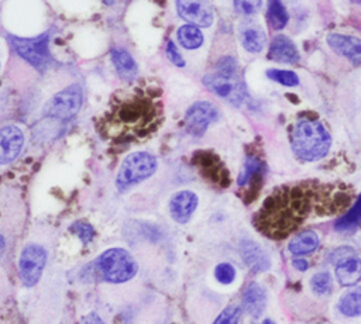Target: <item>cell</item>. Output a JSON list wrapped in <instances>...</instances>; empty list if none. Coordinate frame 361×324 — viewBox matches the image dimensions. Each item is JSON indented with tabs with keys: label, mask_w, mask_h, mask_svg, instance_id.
I'll use <instances>...</instances> for the list:
<instances>
[{
	"label": "cell",
	"mask_w": 361,
	"mask_h": 324,
	"mask_svg": "<svg viewBox=\"0 0 361 324\" xmlns=\"http://www.w3.org/2000/svg\"><path fill=\"white\" fill-rule=\"evenodd\" d=\"M353 199L354 190L343 183L306 179L283 185L265 199L254 217V224L265 237L282 239L296 231L312 214L345 213Z\"/></svg>",
	"instance_id": "obj_1"
},
{
	"label": "cell",
	"mask_w": 361,
	"mask_h": 324,
	"mask_svg": "<svg viewBox=\"0 0 361 324\" xmlns=\"http://www.w3.org/2000/svg\"><path fill=\"white\" fill-rule=\"evenodd\" d=\"M290 145L293 154L306 162L323 158L331 145V137L327 128L310 118L299 120L290 132Z\"/></svg>",
	"instance_id": "obj_2"
},
{
	"label": "cell",
	"mask_w": 361,
	"mask_h": 324,
	"mask_svg": "<svg viewBox=\"0 0 361 324\" xmlns=\"http://www.w3.org/2000/svg\"><path fill=\"white\" fill-rule=\"evenodd\" d=\"M203 83L209 90L233 104H240L245 99V87L237 73V63L233 58H223L216 70L203 77Z\"/></svg>",
	"instance_id": "obj_3"
},
{
	"label": "cell",
	"mask_w": 361,
	"mask_h": 324,
	"mask_svg": "<svg viewBox=\"0 0 361 324\" xmlns=\"http://www.w3.org/2000/svg\"><path fill=\"white\" fill-rule=\"evenodd\" d=\"M96 266L106 282L124 283L133 279L138 270L135 259L123 248H110L96 261Z\"/></svg>",
	"instance_id": "obj_4"
},
{
	"label": "cell",
	"mask_w": 361,
	"mask_h": 324,
	"mask_svg": "<svg viewBox=\"0 0 361 324\" xmlns=\"http://www.w3.org/2000/svg\"><path fill=\"white\" fill-rule=\"evenodd\" d=\"M157 169V159L148 152H134L128 155L117 173L116 185L120 190H124L147 177H149Z\"/></svg>",
	"instance_id": "obj_5"
},
{
	"label": "cell",
	"mask_w": 361,
	"mask_h": 324,
	"mask_svg": "<svg viewBox=\"0 0 361 324\" xmlns=\"http://www.w3.org/2000/svg\"><path fill=\"white\" fill-rule=\"evenodd\" d=\"M83 101V93L79 85H72L54 94L44 106V116L66 120L73 117Z\"/></svg>",
	"instance_id": "obj_6"
},
{
	"label": "cell",
	"mask_w": 361,
	"mask_h": 324,
	"mask_svg": "<svg viewBox=\"0 0 361 324\" xmlns=\"http://www.w3.org/2000/svg\"><path fill=\"white\" fill-rule=\"evenodd\" d=\"M336 265V278L341 286H353L361 279V258L350 247H341L331 255Z\"/></svg>",
	"instance_id": "obj_7"
},
{
	"label": "cell",
	"mask_w": 361,
	"mask_h": 324,
	"mask_svg": "<svg viewBox=\"0 0 361 324\" xmlns=\"http://www.w3.org/2000/svg\"><path fill=\"white\" fill-rule=\"evenodd\" d=\"M45 262L47 254L44 248L37 244H28L23 249L18 261V273L21 282L28 287L37 285L42 275Z\"/></svg>",
	"instance_id": "obj_8"
},
{
	"label": "cell",
	"mask_w": 361,
	"mask_h": 324,
	"mask_svg": "<svg viewBox=\"0 0 361 324\" xmlns=\"http://www.w3.org/2000/svg\"><path fill=\"white\" fill-rule=\"evenodd\" d=\"M17 54L37 69H44L48 63V34L35 38H11Z\"/></svg>",
	"instance_id": "obj_9"
},
{
	"label": "cell",
	"mask_w": 361,
	"mask_h": 324,
	"mask_svg": "<svg viewBox=\"0 0 361 324\" xmlns=\"http://www.w3.org/2000/svg\"><path fill=\"white\" fill-rule=\"evenodd\" d=\"M219 117L217 107L210 101H197L192 104L186 114H185V123L189 132L193 135H202L210 123L216 121Z\"/></svg>",
	"instance_id": "obj_10"
},
{
	"label": "cell",
	"mask_w": 361,
	"mask_h": 324,
	"mask_svg": "<svg viewBox=\"0 0 361 324\" xmlns=\"http://www.w3.org/2000/svg\"><path fill=\"white\" fill-rule=\"evenodd\" d=\"M24 137L18 127L6 125L0 130V165L13 162L23 148Z\"/></svg>",
	"instance_id": "obj_11"
},
{
	"label": "cell",
	"mask_w": 361,
	"mask_h": 324,
	"mask_svg": "<svg viewBox=\"0 0 361 324\" xmlns=\"http://www.w3.org/2000/svg\"><path fill=\"white\" fill-rule=\"evenodd\" d=\"M176 7L178 14L195 27H209L213 23L212 10L202 1L179 0L176 1Z\"/></svg>",
	"instance_id": "obj_12"
},
{
	"label": "cell",
	"mask_w": 361,
	"mask_h": 324,
	"mask_svg": "<svg viewBox=\"0 0 361 324\" xmlns=\"http://www.w3.org/2000/svg\"><path fill=\"white\" fill-rule=\"evenodd\" d=\"M197 196L190 190H180L175 193L169 201L172 218L179 224L188 223L197 207Z\"/></svg>",
	"instance_id": "obj_13"
},
{
	"label": "cell",
	"mask_w": 361,
	"mask_h": 324,
	"mask_svg": "<svg viewBox=\"0 0 361 324\" xmlns=\"http://www.w3.org/2000/svg\"><path fill=\"white\" fill-rule=\"evenodd\" d=\"M329 46L338 55L350 59L354 65L361 63V39L351 35L330 34L327 37Z\"/></svg>",
	"instance_id": "obj_14"
},
{
	"label": "cell",
	"mask_w": 361,
	"mask_h": 324,
	"mask_svg": "<svg viewBox=\"0 0 361 324\" xmlns=\"http://www.w3.org/2000/svg\"><path fill=\"white\" fill-rule=\"evenodd\" d=\"M240 254L245 262V265L254 272H265L271 268V261L268 254L254 241L244 239L240 242Z\"/></svg>",
	"instance_id": "obj_15"
},
{
	"label": "cell",
	"mask_w": 361,
	"mask_h": 324,
	"mask_svg": "<svg viewBox=\"0 0 361 324\" xmlns=\"http://www.w3.org/2000/svg\"><path fill=\"white\" fill-rule=\"evenodd\" d=\"M268 58L276 62H285V63H295L299 59V52L293 42L285 37L278 35L272 39L268 51Z\"/></svg>",
	"instance_id": "obj_16"
},
{
	"label": "cell",
	"mask_w": 361,
	"mask_h": 324,
	"mask_svg": "<svg viewBox=\"0 0 361 324\" xmlns=\"http://www.w3.org/2000/svg\"><path fill=\"white\" fill-rule=\"evenodd\" d=\"M199 156V165L200 169L203 170L204 176L212 180L219 183L220 186H227L228 185V175L223 163L219 161V158L213 154L209 152H202L197 155Z\"/></svg>",
	"instance_id": "obj_17"
},
{
	"label": "cell",
	"mask_w": 361,
	"mask_h": 324,
	"mask_svg": "<svg viewBox=\"0 0 361 324\" xmlns=\"http://www.w3.org/2000/svg\"><path fill=\"white\" fill-rule=\"evenodd\" d=\"M267 306V292L258 283H251L243 294V309L252 317H258Z\"/></svg>",
	"instance_id": "obj_18"
},
{
	"label": "cell",
	"mask_w": 361,
	"mask_h": 324,
	"mask_svg": "<svg viewBox=\"0 0 361 324\" xmlns=\"http://www.w3.org/2000/svg\"><path fill=\"white\" fill-rule=\"evenodd\" d=\"M319 244H320L319 235L314 231L307 230V231H303V232L295 235L290 239L288 248L293 255H306V254H310L314 249H317Z\"/></svg>",
	"instance_id": "obj_19"
},
{
	"label": "cell",
	"mask_w": 361,
	"mask_h": 324,
	"mask_svg": "<svg viewBox=\"0 0 361 324\" xmlns=\"http://www.w3.org/2000/svg\"><path fill=\"white\" fill-rule=\"evenodd\" d=\"M111 61L117 69V72L126 77L130 79L137 72V63L133 59V56L124 51V49H113L111 51Z\"/></svg>",
	"instance_id": "obj_20"
},
{
	"label": "cell",
	"mask_w": 361,
	"mask_h": 324,
	"mask_svg": "<svg viewBox=\"0 0 361 324\" xmlns=\"http://www.w3.org/2000/svg\"><path fill=\"white\" fill-rule=\"evenodd\" d=\"M338 309L347 317H358L361 314V287L344 293L338 301Z\"/></svg>",
	"instance_id": "obj_21"
},
{
	"label": "cell",
	"mask_w": 361,
	"mask_h": 324,
	"mask_svg": "<svg viewBox=\"0 0 361 324\" xmlns=\"http://www.w3.org/2000/svg\"><path fill=\"white\" fill-rule=\"evenodd\" d=\"M241 44L248 52H261L265 45V34L257 27H247L241 31Z\"/></svg>",
	"instance_id": "obj_22"
},
{
	"label": "cell",
	"mask_w": 361,
	"mask_h": 324,
	"mask_svg": "<svg viewBox=\"0 0 361 324\" xmlns=\"http://www.w3.org/2000/svg\"><path fill=\"white\" fill-rule=\"evenodd\" d=\"M178 41L186 49H196L203 44V34L197 27L186 24L178 30Z\"/></svg>",
	"instance_id": "obj_23"
},
{
	"label": "cell",
	"mask_w": 361,
	"mask_h": 324,
	"mask_svg": "<svg viewBox=\"0 0 361 324\" xmlns=\"http://www.w3.org/2000/svg\"><path fill=\"white\" fill-rule=\"evenodd\" d=\"M267 20L274 30H282L288 23V13L283 7V4L278 0H274L269 3Z\"/></svg>",
	"instance_id": "obj_24"
},
{
	"label": "cell",
	"mask_w": 361,
	"mask_h": 324,
	"mask_svg": "<svg viewBox=\"0 0 361 324\" xmlns=\"http://www.w3.org/2000/svg\"><path fill=\"white\" fill-rule=\"evenodd\" d=\"M358 223H361V194L355 201V204L336 221L334 228L338 231H344L357 225Z\"/></svg>",
	"instance_id": "obj_25"
},
{
	"label": "cell",
	"mask_w": 361,
	"mask_h": 324,
	"mask_svg": "<svg viewBox=\"0 0 361 324\" xmlns=\"http://www.w3.org/2000/svg\"><path fill=\"white\" fill-rule=\"evenodd\" d=\"M267 76L283 86H296L299 83V77L296 73L290 70H283V69H268Z\"/></svg>",
	"instance_id": "obj_26"
},
{
	"label": "cell",
	"mask_w": 361,
	"mask_h": 324,
	"mask_svg": "<svg viewBox=\"0 0 361 324\" xmlns=\"http://www.w3.org/2000/svg\"><path fill=\"white\" fill-rule=\"evenodd\" d=\"M312 289L314 293L317 294H326L330 293L331 290V276L329 275V272H319L316 275H313L312 280H310Z\"/></svg>",
	"instance_id": "obj_27"
},
{
	"label": "cell",
	"mask_w": 361,
	"mask_h": 324,
	"mask_svg": "<svg viewBox=\"0 0 361 324\" xmlns=\"http://www.w3.org/2000/svg\"><path fill=\"white\" fill-rule=\"evenodd\" d=\"M69 230H71L73 234H76V235L80 238V241H82L83 244L90 242V241L93 239V237H94V228H93L89 223H85V221H76V223H73V224L69 227Z\"/></svg>",
	"instance_id": "obj_28"
},
{
	"label": "cell",
	"mask_w": 361,
	"mask_h": 324,
	"mask_svg": "<svg viewBox=\"0 0 361 324\" xmlns=\"http://www.w3.org/2000/svg\"><path fill=\"white\" fill-rule=\"evenodd\" d=\"M241 316V309L238 306L226 307L214 320L213 324H237Z\"/></svg>",
	"instance_id": "obj_29"
},
{
	"label": "cell",
	"mask_w": 361,
	"mask_h": 324,
	"mask_svg": "<svg viewBox=\"0 0 361 324\" xmlns=\"http://www.w3.org/2000/svg\"><path fill=\"white\" fill-rule=\"evenodd\" d=\"M214 276L216 279L223 283V285H228L231 283L234 279H235V269L231 263H227V262H223V263H219L214 269Z\"/></svg>",
	"instance_id": "obj_30"
},
{
	"label": "cell",
	"mask_w": 361,
	"mask_h": 324,
	"mask_svg": "<svg viewBox=\"0 0 361 324\" xmlns=\"http://www.w3.org/2000/svg\"><path fill=\"white\" fill-rule=\"evenodd\" d=\"M165 52H166V55H168L169 61H171V62H172L175 66H179V68L185 66V61H183L182 55L179 54L178 48L175 46V44H173L172 41H168V44H166V48H165Z\"/></svg>",
	"instance_id": "obj_31"
},
{
	"label": "cell",
	"mask_w": 361,
	"mask_h": 324,
	"mask_svg": "<svg viewBox=\"0 0 361 324\" xmlns=\"http://www.w3.org/2000/svg\"><path fill=\"white\" fill-rule=\"evenodd\" d=\"M234 7L238 13L252 14L261 7V1H234Z\"/></svg>",
	"instance_id": "obj_32"
},
{
	"label": "cell",
	"mask_w": 361,
	"mask_h": 324,
	"mask_svg": "<svg viewBox=\"0 0 361 324\" xmlns=\"http://www.w3.org/2000/svg\"><path fill=\"white\" fill-rule=\"evenodd\" d=\"M79 324H104V323L96 313H89L80 318Z\"/></svg>",
	"instance_id": "obj_33"
},
{
	"label": "cell",
	"mask_w": 361,
	"mask_h": 324,
	"mask_svg": "<svg viewBox=\"0 0 361 324\" xmlns=\"http://www.w3.org/2000/svg\"><path fill=\"white\" fill-rule=\"evenodd\" d=\"M292 265L295 266V269H298V270H300V272H303V270L307 269V262H306L305 259H300V258L293 259V261H292Z\"/></svg>",
	"instance_id": "obj_34"
},
{
	"label": "cell",
	"mask_w": 361,
	"mask_h": 324,
	"mask_svg": "<svg viewBox=\"0 0 361 324\" xmlns=\"http://www.w3.org/2000/svg\"><path fill=\"white\" fill-rule=\"evenodd\" d=\"M4 248V239H3V237L0 235V251Z\"/></svg>",
	"instance_id": "obj_35"
},
{
	"label": "cell",
	"mask_w": 361,
	"mask_h": 324,
	"mask_svg": "<svg viewBox=\"0 0 361 324\" xmlns=\"http://www.w3.org/2000/svg\"><path fill=\"white\" fill-rule=\"evenodd\" d=\"M261 324H275L272 320H269V318H267V320H264Z\"/></svg>",
	"instance_id": "obj_36"
}]
</instances>
